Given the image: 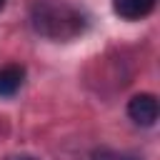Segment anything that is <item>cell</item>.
Segmentation results:
<instances>
[{"label": "cell", "instance_id": "cell-1", "mask_svg": "<svg viewBox=\"0 0 160 160\" xmlns=\"http://www.w3.org/2000/svg\"><path fill=\"white\" fill-rule=\"evenodd\" d=\"M30 20H32L35 32H40L42 38L58 40V42L82 35L88 25L85 12L70 0H32Z\"/></svg>", "mask_w": 160, "mask_h": 160}, {"label": "cell", "instance_id": "cell-2", "mask_svg": "<svg viewBox=\"0 0 160 160\" xmlns=\"http://www.w3.org/2000/svg\"><path fill=\"white\" fill-rule=\"evenodd\" d=\"M158 112H160L158 100H155V95H150V92H140V95H135V98L128 102V115H130V120L138 122V125H142V128L155 125Z\"/></svg>", "mask_w": 160, "mask_h": 160}, {"label": "cell", "instance_id": "cell-3", "mask_svg": "<svg viewBox=\"0 0 160 160\" xmlns=\"http://www.w3.org/2000/svg\"><path fill=\"white\" fill-rule=\"evenodd\" d=\"M152 8L155 0H112V10L122 20H142L152 12Z\"/></svg>", "mask_w": 160, "mask_h": 160}, {"label": "cell", "instance_id": "cell-4", "mask_svg": "<svg viewBox=\"0 0 160 160\" xmlns=\"http://www.w3.org/2000/svg\"><path fill=\"white\" fill-rule=\"evenodd\" d=\"M22 78H25V70L20 65H8V68H0V98L5 95H15L22 85Z\"/></svg>", "mask_w": 160, "mask_h": 160}, {"label": "cell", "instance_id": "cell-5", "mask_svg": "<svg viewBox=\"0 0 160 160\" xmlns=\"http://www.w3.org/2000/svg\"><path fill=\"white\" fill-rule=\"evenodd\" d=\"M92 160H135V158L125 155V152H118V150H98L92 155Z\"/></svg>", "mask_w": 160, "mask_h": 160}, {"label": "cell", "instance_id": "cell-6", "mask_svg": "<svg viewBox=\"0 0 160 160\" xmlns=\"http://www.w3.org/2000/svg\"><path fill=\"white\" fill-rule=\"evenodd\" d=\"M10 160H38V158H32V155H18V158H10Z\"/></svg>", "mask_w": 160, "mask_h": 160}, {"label": "cell", "instance_id": "cell-7", "mask_svg": "<svg viewBox=\"0 0 160 160\" xmlns=\"http://www.w3.org/2000/svg\"><path fill=\"white\" fill-rule=\"evenodd\" d=\"M2 5H5V0H0V10H2Z\"/></svg>", "mask_w": 160, "mask_h": 160}]
</instances>
